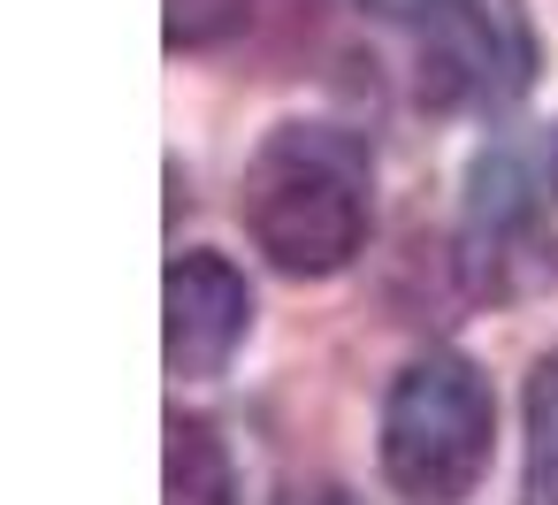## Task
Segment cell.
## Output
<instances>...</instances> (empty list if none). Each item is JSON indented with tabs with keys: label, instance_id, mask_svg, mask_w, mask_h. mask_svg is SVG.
<instances>
[{
	"label": "cell",
	"instance_id": "obj_10",
	"mask_svg": "<svg viewBox=\"0 0 558 505\" xmlns=\"http://www.w3.org/2000/svg\"><path fill=\"white\" fill-rule=\"evenodd\" d=\"M550 169H558V139H550Z\"/></svg>",
	"mask_w": 558,
	"mask_h": 505
},
{
	"label": "cell",
	"instance_id": "obj_4",
	"mask_svg": "<svg viewBox=\"0 0 558 505\" xmlns=\"http://www.w3.org/2000/svg\"><path fill=\"white\" fill-rule=\"evenodd\" d=\"M466 253H474L482 284H497V291H520L558 268V238L543 230V192H535L527 161L505 146L482 154L466 177Z\"/></svg>",
	"mask_w": 558,
	"mask_h": 505
},
{
	"label": "cell",
	"instance_id": "obj_1",
	"mask_svg": "<svg viewBox=\"0 0 558 505\" xmlns=\"http://www.w3.org/2000/svg\"><path fill=\"white\" fill-rule=\"evenodd\" d=\"M238 215L283 276H337L360 261L375 223V154L344 123H276L253 161Z\"/></svg>",
	"mask_w": 558,
	"mask_h": 505
},
{
	"label": "cell",
	"instance_id": "obj_8",
	"mask_svg": "<svg viewBox=\"0 0 558 505\" xmlns=\"http://www.w3.org/2000/svg\"><path fill=\"white\" fill-rule=\"evenodd\" d=\"M253 16V0H169V47L177 55H207L222 39H238Z\"/></svg>",
	"mask_w": 558,
	"mask_h": 505
},
{
	"label": "cell",
	"instance_id": "obj_5",
	"mask_svg": "<svg viewBox=\"0 0 558 505\" xmlns=\"http://www.w3.org/2000/svg\"><path fill=\"white\" fill-rule=\"evenodd\" d=\"M245 329H253L245 276L222 253H207V245L177 253L169 261V375H184V383L222 375L230 352L245 345Z\"/></svg>",
	"mask_w": 558,
	"mask_h": 505
},
{
	"label": "cell",
	"instance_id": "obj_6",
	"mask_svg": "<svg viewBox=\"0 0 558 505\" xmlns=\"http://www.w3.org/2000/svg\"><path fill=\"white\" fill-rule=\"evenodd\" d=\"M230 497H238L230 444L215 436V421L177 413L169 421V505H230Z\"/></svg>",
	"mask_w": 558,
	"mask_h": 505
},
{
	"label": "cell",
	"instance_id": "obj_7",
	"mask_svg": "<svg viewBox=\"0 0 558 505\" xmlns=\"http://www.w3.org/2000/svg\"><path fill=\"white\" fill-rule=\"evenodd\" d=\"M520 505H558V352H543L535 375H527V467H520Z\"/></svg>",
	"mask_w": 558,
	"mask_h": 505
},
{
	"label": "cell",
	"instance_id": "obj_3",
	"mask_svg": "<svg viewBox=\"0 0 558 505\" xmlns=\"http://www.w3.org/2000/svg\"><path fill=\"white\" fill-rule=\"evenodd\" d=\"M535 85V24L520 0H444L421 24V100L444 116H497Z\"/></svg>",
	"mask_w": 558,
	"mask_h": 505
},
{
	"label": "cell",
	"instance_id": "obj_9",
	"mask_svg": "<svg viewBox=\"0 0 558 505\" xmlns=\"http://www.w3.org/2000/svg\"><path fill=\"white\" fill-rule=\"evenodd\" d=\"M360 9H367V16H383V24H428L444 0H360Z\"/></svg>",
	"mask_w": 558,
	"mask_h": 505
},
{
	"label": "cell",
	"instance_id": "obj_2",
	"mask_svg": "<svg viewBox=\"0 0 558 505\" xmlns=\"http://www.w3.org/2000/svg\"><path fill=\"white\" fill-rule=\"evenodd\" d=\"M497 398L489 375L459 352H421L383 398V474L405 505H459L489 474Z\"/></svg>",
	"mask_w": 558,
	"mask_h": 505
}]
</instances>
